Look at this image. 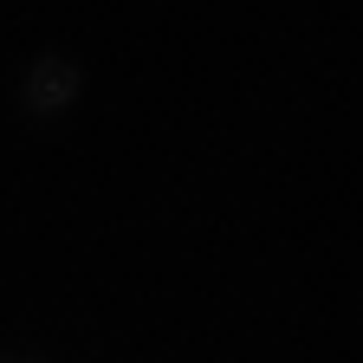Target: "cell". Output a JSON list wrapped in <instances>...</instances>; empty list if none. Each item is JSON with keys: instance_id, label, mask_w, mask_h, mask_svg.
<instances>
[{"instance_id": "3957f363", "label": "cell", "mask_w": 363, "mask_h": 363, "mask_svg": "<svg viewBox=\"0 0 363 363\" xmlns=\"http://www.w3.org/2000/svg\"><path fill=\"white\" fill-rule=\"evenodd\" d=\"M0 363H7V350H0Z\"/></svg>"}, {"instance_id": "7a4b0ae2", "label": "cell", "mask_w": 363, "mask_h": 363, "mask_svg": "<svg viewBox=\"0 0 363 363\" xmlns=\"http://www.w3.org/2000/svg\"><path fill=\"white\" fill-rule=\"evenodd\" d=\"M7 363H45V357H20V350H7Z\"/></svg>"}, {"instance_id": "6da1fadb", "label": "cell", "mask_w": 363, "mask_h": 363, "mask_svg": "<svg viewBox=\"0 0 363 363\" xmlns=\"http://www.w3.org/2000/svg\"><path fill=\"white\" fill-rule=\"evenodd\" d=\"M84 98V65L72 52H39L26 72H20V111L33 123H59L72 104Z\"/></svg>"}]
</instances>
